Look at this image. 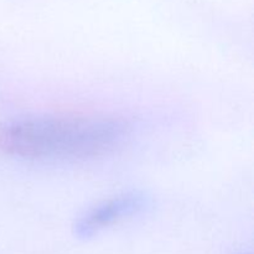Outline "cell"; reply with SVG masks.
<instances>
[{"label":"cell","mask_w":254,"mask_h":254,"mask_svg":"<svg viewBox=\"0 0 254 254\" xmlns=\"http://www.w3.org/2000/svg\"><path fill=\"white\" fill-rule=\"evenodd\" d=\"M148 206L149 197L144 192L121 193L84 211L74 222V233L79 238L93 237L116 223L139 215Z\"/></svg>","instance_id":"2"},{"label":"cell","mask_w":254,"mask_h":254,"mask_svg":"<svg viewBox=\"0 0 254 254\" xmlns=\"http://www.w3.org/2000/svg\"><path fill=\"white\" fill-rule=\"evenodd\" d=\"M122 117L44 114L0 123V151L21 160L87 161L108 155L131 133Z\"/></svg>","instance_id":"1"}]
</instances>
